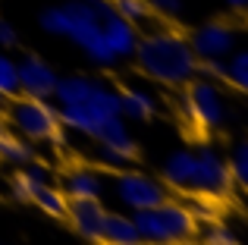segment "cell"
<instances>
[{
    "label": "cell",
    "instance_id": "cell-1",
    "mask_svg": "<svg viewBox=\"0 0 248 245\" xmlns=\"http://www.w3.org/2000/svg\"><path fill=\"white\" fill-rule=\"evenodd\" d=\"M60 122L97 141L123 138L126 120L120 117V94L101 79L91 76H63L57 79L54 94Z\"/></svg>",
    "mask_w": 248,
    "mask_h": 245
},
{
    "label": "cell",
    "instance_id": "cell-2",
    "mask_svg": "<svg viewBox=\"0 0 248 245\" xmlns=\"http://www.w3.org/2000/svg\"><path fill=\"white\" fill-rule=\"evenodd\" d=\"M110 0H66L41 10L38 22L47 35L73 38L76 44L85 50L91 63L97 66H116V54L110 50L107 38H104V16L110 13Z\"/></svg>",
    "mask_w": 248,
    "mask_h": 245
},
{
    "label": "cell",
    "instance_id": "cell-3",
    "mask_svg": "<svg viewBox=\"0 0 248 245\" xmlns=\"http://www.w3.org/2000/svg\"><path fill=\"white\" fill-rule=\"evenodd\" d=\"M132 57L139 60V69L148 79L164 85H186L198 73V57L188 38H182L179 31H151L139 38Z\"/></svg>",
    "mask_w": 248,
    "mask_h": 245
},
{
    "label": "cell",
    "instance_id": "cell-4",
    "mask_svg": "<svg viewBox=\"0 0 248 245\" xmlns=\"http://www.w3.org/2000/svg\"><path fill=\"white\" fill-rule=\"evenodd\" d=\"M141 242H186L198 233V217L179 201H160L154 208H141L132 214Z\"/></svg>",
    "mask_w": 248,
    "mask_h": 245
},
{
    "label": "cell",
    "instance_id": "cell-5",
    "mask_svg": "<svg viewBox=\"0 0 248 245\" xmlns=\"http://www.w3.org/2000/svg\"><path fill=\"white\" fill-rule=\"evenodd\" d=\"M6 122L29 141H47L54 132H60L63 122L57 107L47 104V98H16L6 107Z\"/></svg>",
    "mask_w": 248,
    "mask_h": 245
},
{
    "label": "cell",
    "instance_id": "cell-6",
    "mask_svg": "<svg viewBox=\"0 0 248 245\" xmlns=\"http://www.w3.org/2000/svg\"><path fill=\"white\" fill-rule=\"evenodd\" d=\"M186 85H188V92H186L188 117L198 122L201 129H220L226 122V104H223L220 88L211 79H198V82L188 79Z\"/></svg>",
    "mask_w": 248,
    "mask_h": 245
},
{
    "label": "cell",
    "instance_id": "cell-7",
    "mask_svg": "<svg viewBox=\"0 0 248 245\" xmlns=\"http://www.w3.org/2000/svg\"><path fill=\"white\" fill-rule=\"evenodd\" d=\"M232 185L230 176V164L220 151L214 148H201L195 151V167H192V192H204V195H226Z\"/></svg>",
    "mask_w": 248,
    "mask_h": 245
},
{
    "label": "cell",
    "instance_id": "cell-8",
    "mask_svg": "<svg viewBox=\"0 0 248 245\" xmlns=\"http://www.w3.org/2000/svg\"><path fill=\"white\" fill-rule=\"evenodd\" d=\"M113 198L120 204H126L129 211H141V208H154V204L167 201V185L157 183L154 176L145 173H120L113 183Z\"/></svg>",
    "mask_w": 248,
    "mask_h": 245
},
{
    "label": "cell",
    "instance_id": "cell-9",
    "mask_svg": "<svg viewBox=\"0 0 248 245\" xmlns=\"http://www.w3.org/2000/svg\"><path fill=\"white\" fill-rule=\"evenodd\" d=\"M198 60H226L236 50V29L226 22H207L188 38Z\"/></svg>",
    "mask_w": 248,
    "mask_h": 245
},
{
    "label": "cell",
    "instance_id": "cell-10",
    "mask_svg": "<svg viewBox=\"0 0 248 245\" xmlns=\"http://www.w3.org/2000/svg\"><path fill=\"white\" fill-rule=\"evenodd\" d=\"M16 76H19V92L29 94V98H50L54 94V85L60 76L50 69L47 60L29 54L16 63Z\"/></svg>",
    "mask_w": 248,
    "mask_h": 245
},
{
    "label": "cell",
    "instance_id": "cell-11",
    "mask_svg": "<svg viewBox=\"0 0 248 245\" xmlns=\"http://www.w3.org/2000/svg\"><path fill=\"white\" fill-rule=\"evenodd\" d=\"M66 217L73 223V230L82 239L101 242V227H104V208L97 198H69Z\"/></svg>",
    "mask_w": 248,
    "mask_h": 245
},
{
    "label": "cell",
    "instance_id": "cell-12",
    "mask_svg": "<svg viewBox=\"0 0 248 245\" xmlns=\"http://www.w3.org/2000/svg\"><path fill=\"white\" fill-rule=\"evenodd\" d=\"M104 38H107L110 50L116 54V60H126V57L135 54V44H139V29L135 22H129L126 16L110 6V13L104 16Z\"/></svg>",
    "mask_w": 248,
    "mask_h": 245
},
{
    "label": "cell",
    "instance_id": "cell-13",
    "mask_svg": "<svg viewBox=\"0 0 248 245\" xmlns=\"http://www.w3.org/2000/svg\"><path fill=\"white\" fill-rule=\"evenodd\" d=\"M120 94V117L123 120H151L154 113H157V94L151 92V88L145 85H126Z\"/></svg>",
    "mask_w": 248,
    "mask_h": 245
},
{
    "label": "cell",
    "instance_id": "cell-14",
    "mask_svg": "<svg viewBox=\"0 0 248 245\" xmlns=\"http://www.w3.org/2000/svg\"><path fill=\"white\" fill-rule=\"evenodd\" d=\"M101 242H116V245H135L141 242L139 227L132 217L120 211H104V227H101Z\"/></svg>",
    "mask_w": 248,
    "mask_h": 245
},
{
    "label": "cell",
    "instance_id": "cell-15",
    "mask_svg": "<svg viewBox=\"0 0 248 245\" xmlns=\"http://www.w3.org/2000/svg\"><path fill=\"white\" fill-rule=\"evenodd\" d=\"M135 157H139V145H135L129 135L110 138V141H101V145H97V160H101L104 167H113V170L129 167Z\"/></svg>",
    "mask_w": 248,
    "mask_h": 245
},
{
    "label": "cell",
    "instance_id": "cell-16",
    "mask_svg": "<svg viewBox=\"0 0 248 245\" xmlns=\"http://www.w3.org/2000/svg\"><path fill=\"white\" fill-rule=\"evenodd\" d=\"M0 160L13 167H25L29 160H35V148L16 129H0Z\"/></svg>",
    "mask_w": 248,
    "mask_h": 245
},
{
    "label": "cell",
    "instance_id": "cell-17",
    "mask_svg": "<svg viewBox=\"0 0 248 245\" xmlns=\"http://www.w3.org/2000/svg\"><path fill=\"white\" fill-rule=\"evenodd\" d=\"M66 198H101L104 195V179L91 170H73L63 185Z\"/></svg>",
    "mask_w": 248,
    "mask_h": 245
},
{
    "label": "cell",
    "instance_id": "cell-18",
    "mask_svg": "<svg viewBox=\"0 0 248 245\" xmlns=\"http://www.w3.org/2000/svg\"><path fill=\"white\" fill-rule=\"evenodd\" d=\"M192 167H195V151H176L164 160V179L176 189H188Z\"/></svg>",
    "mask_w": 248,
    "mask_h": 245
},
{
    "label": "cell",
    "instance_id": "cell-19",
    "mask_svg": "<svg viewBox=\"0 0 248 245\" xmlns=\"http://www.w3.org/2000/svg\"><path fill=\"white\" fill-rule=\"evenodd\" d=\"M31 204H38V208H41L44 214H50V217H66L69 198H66V192L54 189L50 183H41L35 192H31Z\"/></svg>",
    "mask_w": 248,
    "mask_h": 245
},
{
    "label": "cell",
    "instance_id": "cell-20",
    "mask_svg": "<svg viewBox=\"0 0 248 245\" xmlns=\"http://www.w3.org/2000/svg\"><path fill=\"white\" fill-rule=\"evenodd\" d=\"M226 82L248 94V50H232L226 60Z\"/></svg>",
    "mask_w": 248,
    "mask_h": 245
},
{
    "label": "cell",
    "instance_id": "cell-21",
    "mask_svg": "<svg viewBox=\"0 0 248 245\" xmlns=\"http://www.w3.org/2000/svg\"><path fill=\"white\" fill-rule=\"evenodd\" d=\"M230 176H232V183L239 185V189H245L248 192V141H239L236 148H232V154H230Z\"/></svg>",
    "mask_w": 248,
    "mask_h": 245
},
{
    "label": "cell",
    "instance_id": "cell-22",
    "mask_svg": "<svg viewBox=\"0 0 248 245\" xmlns=\"http://www.w3.org/2000/svg\"><path fill=\"white\" fill-rule=\"evenodd\" d=\"M110 3H113V10L120 13V16H126L129 22H145V19H151L148 0H110Z\"/></svg>",
    "mask_w": 248,
    "mask_h": 245
},
{
    "label": "cell",
    "instance_id": "cell-23",
    "mask_svg": "<svg viewBox=\"0 0 248 245\" xmlns=\"http://www.w3.org/2000/svg\"><path fill=\"white\" fill-rule=\"evenodd\" d=\"M0 94H3V98H13V94H19L16 60H10L6 54H0Z\"/></svg>",
    "mask_w": 248,
    "mask_h": 245
},
{
    "label": "cell",
    "instance_id": "cell-24",
    "mask_svg": "<svg viewBox=\"0 0 248 245\" xmlns=\"http://www.w3.org/2000/svg\"><path fill=\"white\" fill-rule=\"evenodd\" d=\"M204 242H211V245H236V233H232L226 223L211 220V227L204 230Z\"/></svg>",
    "mask_w": 248,
    "mask_h": 245
},
{
    "label": "cell",
    "instance_id": "cell-25",
    "mask_svg": "<svg viewBox=\"0 0 248 245\" xmlns=\"http://www.w3.org/2000/svg\"><path fill=\"white\" fill-rule=\"evenodd\" d=\"M198 73L207 79H226V60H198Z\"/></svg>",
    "mask_w": 248,
    "mask_h": 245
},
{
    "label": "cell",
    "instance_id": "cell-26",
    "mask_svg": "<svg viewBox=\"0 0 248 245\" xmlns=\"http://www.w3.org/2000/svg\"><path fill=\"white\" fill-rule=\"evenodd\" d=\"M151 13H160V16H179L182 13V0H148Z\"/></svg>",
    "mask_w": 248,
    "mask_h": 245
},
{
    "label": "cell",
    "instance_id": "cell-27",
    "mask_svg": "<svg viewBox=\"0 0 248 245\" xmlns=\"http://www.w3.org/2000/svg\"><path fill=\"white\" fill-rule=\"evenodd\" d=\"M19 41V35H16V29H13L6 19H0V47H13V44Z\"/></svg>",
    "mask_w": 248,
    "mask_h": 245
},
{
    "label": "cell",
    "instance_id": "cell-28",
    "mask_svg": "<svg viewBox=\"0 0 248 245\" xmlns=\"http://www.w3.org/2000/svg\"><path fill=\"white\" fill-rule=\"evenodd\" d=\"M226 6H232V10H248V0H223Z\"/></svg>",
    "mask_w": 248,
    "mask_h": 245
},
{
    "label": "cell",
    "instance_id": "cell-29",
    "mask_svg": "<svg viewBox=\"0 0 248 245\" xmlns=\"http://www.w3.org/2000/svg\"><path fill=\"white\" fill-rule=\"evenodd\" d=\"M3 107H6V98H3V94H0V113H3Z\"/></svg>",
    "mask_w": 248,
    "mask_h": 245
}]
</instances>
